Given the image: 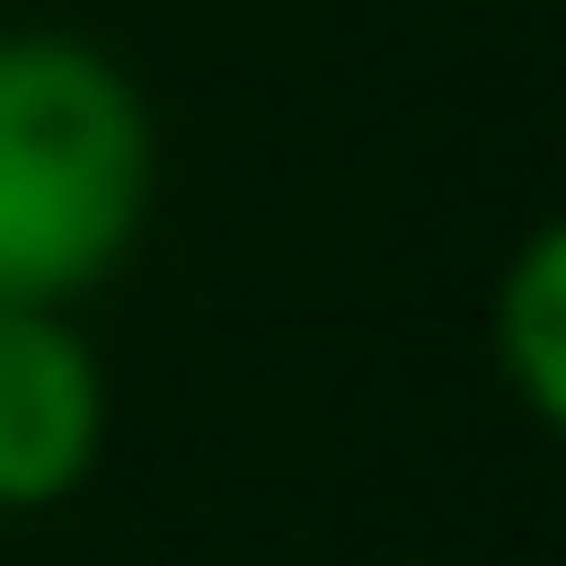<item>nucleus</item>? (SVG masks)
Returning <instances> with one entry per match:
<instances>
[{
    "instance_id": "obj_1",
    "label": "nucleus",
    "mask_w": 566,
    "mask_h": 566,
    "mask_svg": "<svg viewBox=\"0 0 566 566\" xmlns=\"http://www.w3.org/2000/svg\"><path fill=\"white\" fill-rule=\"evenodd\" d=\"M156 211V101L90 34H0V312H78Z\"/></svg>"
},
{
    "instance_id": "obj_2",
    "label": "nucleus",
    "mask_w": 566,
    "mask_h": 566,
    "mask_svg": "<svg viewBox=\"0 0 566 566\" xmlns=\"http://www.w3.org/2000/svg\"><path fill=\"white\" fill-rule=\"evenodd\" d=\"M112 455V367L78 312H0V522L67 511Z\"/></svg>"
},
{
    "instance_id": "obj_3",
    "label": "nucleus",
    "mask_w": 566,
    "mask_h": 566,
    "mask_svg": "<svg viewBox=\"0 0 566 566\" xmlns=\"http://www.w3.org/2000/svg\"><path fill=\"white\" fill-rule=\"evenodd\" d=\"M489 356H500V389L533 433L566 422V233L533 222L489 290Z\"/></svg>"
}]
</instances>
